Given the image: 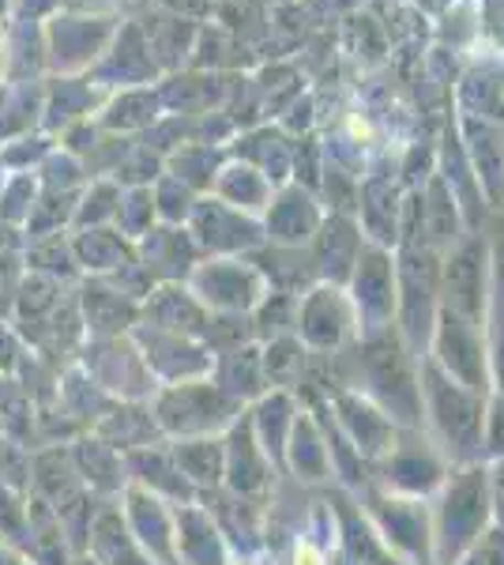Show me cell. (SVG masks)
<instances>
[{"instance_id":"1","label":"cell","mask_w":504,"mask_h":565,"mask_svg":"<svg viewBox=\"0 0 504 565\" xmlns=\"http://www.w3.org/2000/svg\"><path fill=\"white\" fill-rule=\"evenodd\" d=\"M294 565H320V554L309 543H301L294 551Z\"/></svg>"}]
</instances>
